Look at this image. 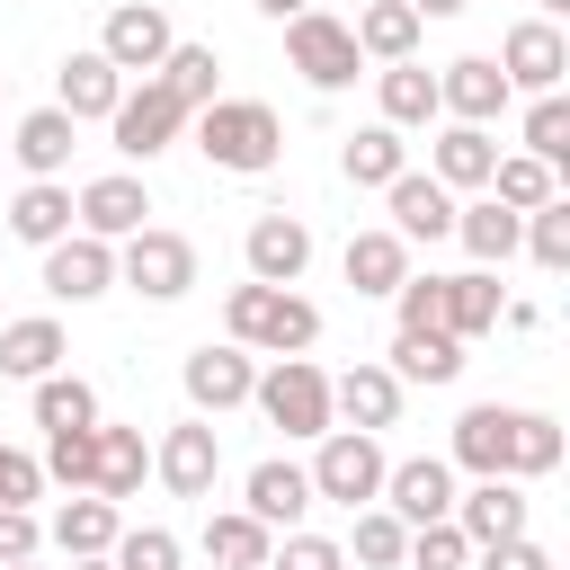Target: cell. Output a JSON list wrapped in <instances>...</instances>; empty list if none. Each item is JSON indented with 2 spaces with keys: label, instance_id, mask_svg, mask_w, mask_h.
<instances>
[{
  "label": "cell",
  "instance_id": "obj_1",
  "mask_svg": "<svg viewBox=\"0 0 570 570\" xmlns=\"http://www.w3.org/2000/svg\"><path fill=\"white\" fill-rule=\"evenodd\" d=\"M187 134H196V151H205L214 169H232V178H258V169L285 160V116H276L267 98H205V107L187 116Z\"/></svg>",
  "mask_w": 570,
  "mask_h": 570
},
{
  "label": "cell",
  "instance_id": "obj_2",
  "mask_svg": "<svg viewBox=\"0 0 570 570\" xmlns=\"http://www.w3.org/2000/svg\"><path fill=\"white\" fill-rule=\"evenodd\" d=\"M223 330H232V347H267V356H303L312 338H321V303H303L294 285H232L223 294Z\"/></svg>",
  "mask_w": 570,
  "mask_h": 570
},
{
  "label": "cell",
  "instance_id": "obj_3",
  "mask_svg": "<svg viewBox=\"0 0 570 570\" xmlns=\"http://www.w3.org/2000/svg\"><path fill=\"white\" fill-rule=\"evenodd\" d=\"M312 445H321V454L303 463V472H312V499H330V508H347V517L383 499V445H374L365 428H321Z\"/></svg>",
  "mask_w": 570,
  "mask_h": 570
},
{
  "label": "cell",
  "instance_id": "obj_4",
  "mask_svg": "<svg viewBox=\"0 0 570 570\" xmlns=\"http://www.w3.org/2000/svg\"><path fill=\"white\" fill-rule=\"evenodd\" d=\"M116 276H125L142 303H178V294H196V240H187V232L142 223V232H125V240H116Z\"/></svg>",
  "mask_w": 570,
  "mask_h": 570
},
{
  "label": "cell",
  "instance_id": "obj_5",
  "mask_svg": "<svg viewBox=\"0 0 570 570\" xmlns=\"http://www.w3.org/2000/svg\"><path fill=\"white\" fill-rule=\"evenodd\" d=\"M249 401H258V419L285 428V436H321V428H338V419H330V374H321L312 356H276V365L249 383Z\"/></svg>",
  "mask_w": 570,
  "mask_h": 570
},
{
  "label": "cell",
  "instance_id": "obj_6",
  "mask_svg": "<svg viewBox=\"0 0 570 570\" xmlns=\"http://www.w3.org/2000/svg\"><path fill=\"white\" fill-rule=\"evenodd\" d=\"M187 116H196V107H187V98H178V89L151 71L142 89H125V98H116L107 134H116V151H125V160H160V151L187 134Z\"/></svg>",
  "mask_w": 570,
  "mask_h": 570
},
{
  "label": "cell",
  "instance_id": "obj_7",
  "mask_svg": "<svg viewBox=\"0 0 570 570\" xmlns=\"http://www.w3.org/2000/svg\"><path fill=\"white\" fill-rule=\"evenodd\" d=\"M285 53H294V71H303L312 89H347V80L365 71L347 18H330V9H294V18H285Z\"/></svg>",
  "mask_w": 570,
  "mask_h": 570
},
{
  "label": "cell",
  "instance_id": "obj_8",
  "mask_svg": "<svg viewBox=\"0 0 570 570\" xmlns=\"http://www.w3.org/2000/svg\"><path fill=\"white\" fill-rule=\"evenodd\" d=\"M169 45H178V27H169L160 0H116L107 27H98V53H107L116 71H134V80H151V71L169 62Z\"/></svg>",
  "mask_w": 570,
  "mask_h": 570
},
{
  "label": "cell",
  "instance_id": "obj_9",
  "mask_svg": "<svg viewBox=\"0 0 570 570\" xmlns=\"http://www.w3.org/2000/svg\"><path fill=\"white\" fill-rule=\"evenodd\" d=\"M178 383H187V401H196V419H223V410H240L249 401V383H258V365H249V347H187V365H178Z\"/></svg>",
  "mask_w": 570,
  "mask_h": 570
},
{
  "label": "cell",
  "instance_id": "obj_10",
  "mask_svg": "<svg viewBox=\"0 0 570 570\" xmlns=\"http://www.w3.org/2000/svg\"><path fill=\"white\" fill-rule=\"evenodd\" d=\"M490 62L508 71V89L543 98V89H561V71H570V45H561V27H552V18H517V27H508V45H499Z\"/></svg>",
  "mask_w": 570,
  "mask_h": 570
},
{
  "label": "cell",
  "instance_id": "obj_11",
  "mask_svg": "<svg viewBox=\"0 0 570 570\" xmlns=\"http://www.w3.org/2000/svg\"><path fill=\"white\" fill-rule=\"evenodd\" d=\"M107 285H116V240L62 232V240L45 249V294H53V303H98Z\"/></svg>",
  "mask_w": 570,
  "mask_h": 570
},
{
  "label": "cell",
  "instance_id": "obj_12",
  "mask_svg": "<svg viewBox=\"0 0 570 570\" xmlns=\"http://www.w3.org/2000/svg\"><path fill=\"white\" fill-rule=\"evenodd\" d=\"M151 472L169 499H205L214 472H223V445H214V419H178L160 445H151Z\"/></svg>",
  "mask_w": 570,
  "mask_h": 570
},
{
  "label": "cell",
  "instance_id": "obj_13",
  "mask_svg": "<svg viewBox=\"0 0 570 570\" xmlns=\"http://www.w3.org/2000/svg\"><path fill=\"white\" fill-rule=\"evenodd\" d=\"M508 71L490 62V53H454L445 71H436V107L454 116V125H490V116H508Z\"/></svg>",
  "mask_w": 570,
  "mask_h": 570
},
{
  "label": "cell",
  "instance_id": "obj_14",
  "mask_svg": "<svg viewBox=\"0 0 570 570\" xmlns=\"http://www.w3.org/2000/svg\"><path fill=\"white\" fill-rule=\"evenodd\" d=\"M383 508L401 525H436L454 508V463L445 454H410V463H383Z\"/></svg>",
  "mask_w": 570,
  "mask_h": 570
},
{
  "label": "cell",
  "instance_id": "obj_15",
  "mask_svg": "<svg viewBox=\"0 0 570 570\" xmlns=\"http://www.w3.org/2000/svg\"><path fill=\"white\" fill-rule=\"evenodd\" d=\"M116 98H125V71H116L98 45H89V53H62V71H53V107H62L71 125H107Z\"/></svg>",
  "mask_w": 570,
  "mask_h": 570
},
{
  "label": "cell",
  "instance_id": "obj_16",
  "mask_svg": "<svg viewBox=\"0 0 570 570\" xmlns=\"http://www.w3.org/2000/svg\"><path fill=\"white\" fill-rule=\"evenodd\" d=\"M142 214H151V187H142L134 169H116V178H89V187L71 196V232H98V240H125V232H142Z\"/></svg>",
  "mask_w": 570,
  "mask_h": 570
},
{
  "label": "cell",
  "instance_id": "obj_17",
  "mask_svg": "<svg viewBox=\"0 0 570 570\" xmlns=\"http://www.w3.org/2000/svg\"><path fill=\"white\" fill-rule=\"evenodd\" d=\"M401 392H410V383H401L392 365H347V374L330 383V419L383 436V428H401Z\"/></svg>",
  "mask_w": 570,
  "mask_h": 570
},
{
  "label": "cell",
  "instance_id": "obj_18",
  "mask_svg": "<svg viewBox=\"0 0 570 570\" xmlns=\"http://www.w3.org/2000/svg\"><path fill=\"white\" fill-rule=\"evenodd\" d=\"M454 525H463V543L481 552V543H508V534H525V490L508 481V472H481L454 508H445Z\"/></svg>",
  "mask_w": 570,
  "mask_h": 570
},
{
  "label": "cell",
  "instance_id": "obj_19",
  "mask_svg": "<svg viewBox=\"0 0 570 570\" xmlns=\"http://www.w3.org/2000/svg\"><path fill=\"white\" fill-rule=\"evenodd\" d=\"M240 258H249L258 285H294V276L312 267V223H303V214H258L249 240H240Z\"/></svg>",
  "mask_w": 570,
  "mask_h": 570
},
{
  "label": "cell",
  "instance_id": "obj_20",
  "mask_svg": "<svg viewBox=\"0 0 570 570\" xmlns=\"http://www.w3.org/2000/svg\"><path fill=\"white\" fill-rule=\"evenodd\" d=\"M267 534H294L303 525V508H312V472L303 463H285V454H267V463H249V499H240Z\"/></svg>",
  "mask_w": 570,
  "mask_h": 570
},
{
  "label": "cell",
  "instance_id": "obj_21",
  "mask_svg": "<svg viewBox=\"0 0 570 570\" xmlns=\"http://www.w3.org/2000/svg\"><path fill=\"white\" fill-rule=\"evenodd\" d=\"M383 205H392V232H401V240H445V232H454V187H436L428 169H401V178L383 187Z\"/></svg>",
  "mask_w": 570,
  "mask_h": 570
},
{
  "label": "cell",
  "instance_id": "obj_22",
  "mask_svg": "<svg viewBox=\"0 0 570 570\" xmlns=\"http://www.w3.org/2000/svg\"><path fill=\"white\" fill-rule=\"evenodd\" d=\"M71 142H80V125H71L62 107H27L18 134H9V160H18L27 178H62V169H71Z\"/></svg>",
  "mask_w": 570,
  "mask_h": 570
},
{
  "label": "cell",
  "instance_id": "obj_23",
  "mask_svg": "<svg viewBox=\"0 0 570 570\" xmlns=\"http://www.w3.org/2000/svg\"><path fill=\"white\" fill-rule=\"evenodd\" d=\"M490 160H499L490 125H445V134H436V151H428V178H436V187H454V196H481V187H490Z\"/></svg>",
  "mask_w": 570,
  "mask_h": 570
},
{
  "label": "cell",
  "instance_id": "obj_24",
  "mask_svg": "<svg viewBox=\"0 0 570 570\" xmlns=\"http://www.w3.org/2000/svg\"><path fill=\"white\" fill-rule=\"evenodd\" d=\"M508 454H517V410L508 401H472L454 419V463L463 472H508Z\"/></svg>",
  "mask_w": 570,
  "mask_h": 570
},
{
  "label": "cell",
  "instance_id": "obj_25",
  "mask_svg": "<svg viewBox=\"0 0 570 570\" xmlns=\"http://www.w3.org/2000/svg\"><path fill=\"white\" fill-rule=\"evenodd\" d=\"M374 107H383V125H392V134H410V125H436V116H445V107H436V71H419V53L374 71Z\"/></svg>",
  "mask_w": 570,
  "mask_h": 570
},
{
  "label": "cell",
  "instance_id": "obj_26",
  "mask_svg": "<svg viewBox=\"0 0 570 570\" xmlns=\"http://www.w3.org/2000/svg\"><path fill=\"white\" fill-rule=\"evenodd\" d=\"M517 232H525V214H517V205H499L490 187H481L472 205H454V240L472 249V267H499V258H517Z\"/></svg>",
  "mask_w": 570,
  "mask_h": 570
},
{
  "label": "cell",
  "instance_id": "obj_27",
  "mask_svg": "<svg viewBox=\"0 0 570 570\" xmlns=\"http://www.w3.org/2000/svg\"><path fill=\"white\" fill-rule=\"evenodd\" d=\"M116 534H125V517H116V499H98V490H71V499L53 508V552H62V561L107 552Z\"/></svg>",
  "mask_w": 570,
  "mask_h": 570
},
{
  "label": "cell",
  "instance_id": "obj_28",
  "mask_svg": "<svg viewBox=\"0 0 570 570\" xmlns=\"http://www.w3.org/2000/svg\"><path fill=\"white\" fill-rule=\"evenodd\" d=\"M62 356H71V338H62V321H53V312H27V321H9V330H0V374H9V383L53 374Z\"/></svg>",
  "mask_w": 570,
  "mask_h": 570
},
{
  "label": "cell",
  "instance_id": "obj_29",
  "mask_svg": "<svg viewBox=\"0 0 570 570\" xmlns=\"http://www.w3.org/2000/svg\"><path fill=\"white\" fill-rule=\"evenodd\" d=\"M142 472H151V445H142V428H107V419H98L89 490H98V499H134V490H142Z\"/></svg>",
  "mask_w": 570,
  "mask_h": 570
},
{
  "label": "cell",
  "instance_id": "obj_30",
  "mask_svg": "<svg viewBox=\"0 0 570 570\" xmlns=\"http://www.w3.org/2000/svg\"><path fill=\"white\" fill-rule=\"evenodd\" d=\"M419 27H428V18H419L410 0H374V9H356L347 36H356L365 62H410V53H419Z\"/></svg>",
  "mask_w": 570,
  "mask_h": 570
},
{
  "label": "cell",
  "instance_id": "obj_31",
  "mask_svg": "<svg viewBox=\"0 0 570 570\" xmlns=\"http://www.w3.org/2000/svg\"><path fill=\"white\" fill-rule=\"evenodd\" d=\"M401 169H410V142H401L383 116H374L365 134H347V142H338V178H347V187H392Z\"/></svg>",
  "mask_w": 570,
  "mask_h": 570
},
{
  "label": "cell",
  "instance_id": "obj_32",
  "mask_svg": "<svg viewBox=\"0 0 570 570\" xmlns=\"http://www.w3.org/2000/svg\"><path fill=\"white\" fill-rule=\"evenodd\" d=\"M9 232H18L27 249H53V240L71 232V187H62V178H27V187L9 196Z\"/></svg>",
  "mask_w": 570,
  "mask_h": 570
},
{
  "label": "cell",
  "instance_id": "obj_33",
  "mask_svg": "<svg viewBox=\"0 0 570 570\" xmlns=\"http://www.w3.org/2000/svg\"><path fill=\"white\" fill-rule=\"evenodd\" d=\"M338 267H347V285H356V294H392V285L410 276V240H401L392 223H383V232H356Z\"/></svg>",
  "mask_w": 570,
  "mask_h": 570
},
{
  "label": "cell",
  "instance_id": "obj_34",
  "mask_svg": "<svg viewBox=\"0 0 570 570\" xmlns=\"http://www.w3.org/2000/svg\"><path fill=\"white\" fill-rule=\"evenodd\" d=\"M392 374L401 383H454L463 374V338L454 330H392Z\"/></svg>",
  "mask_w": 570,
  "mask_h": 570
},
{
  "label": "cell",
  "instance_id": "obj_35",
  "mask_svg": "<svg viewBox=\"0 0 570 570\" xmlns=\"http://www.w3.org/2000/svg\"><path fill=\"white\" fill-rule=\"evenodd\" d=\"M499 303H508V294H499V276H490V267H463V276H445V330H454L463 347H472L481 330H499Z\"/></svg>",
  "mask_w": 570,
  "mask_h": 570
},
{
  "label": "cell",
  "instance_id": "obj_36",
  "mask_svg": "<svg viewBox=\"0 0 570 570\" xmlns=\"http://www.w3.org/2000/svg\"><path fill=\"white\" fill-rule=\"evenodd\" d=\"M267 552H276V534H267L249 508L205 517V561H223V570H267Z\"/></svg>",
  "mask_w": 570,
  "mask_h": 570
},
{
  "label": "cell",
  "instance_id": "obj_37",
  "mask_svg": "<svg viewBox=\"0 0 570 570\" xmlns=\"http://www.w3.org/2000/svg\"><path fill=\"white\" fill-rule=\"evenodd\" d=\"M490 196H499V205H517V214H534L543 196H561V169H552V160H534V151H499V160H490Z\"/></svg>",
  "mask_w": 570,
  "mask_h": 570
},
{
  "label": "cell",
  "instance_id": "obj_38",
  "mask_svg": "<svg viewBox=\"0 0 570 570\" xmlns=\"http://www.w3.org/2000/svg\"><path fill=\"white\" fill-rule=\"evenodd\" d=\"M338 552H347V561H365V570H401V552H410V525H401V517L374 499V508H356V534H347Z\"/></svg>",
  "mask_w": 570,
  "mask_h": 570
},
{
  "label": "cell",
  "instance_id": "obj_39",
  "mask_svg": "<svg viewBox=\"0 0 570 570\" xmlns=\"http://www.w3.org/2000/svg\"><path fill=\"white\" fill-rule=\"evenodd\" d=\"M89 419H98V392H89L80 374H62V365L36 374V428H45V436H53V428H89Z\"/></svg>",
  "mask_w": 570,
  "mask_h": 570
},
{
  "label": "cell",
  "instance_id": "obj_40",
  "mask_svg": "<svg viewBox=\"0 0 570 570\" xmlns=\"http://www.w3.org/2000/svg\"><path fill=\"white\" fill-rule=\"evenodd\" d=\"M517 249H534V267H543V276H561V267H570V196H543V205L525 214Z\"/></svg>",
  "mask_w": 570,
  "mask_h": 570
},
{
  "label": "cell",
  "instance_id": "obj_41",
  "mask_svg": "<svg viewBox=\"0 0 570 570\" xmlns=\"http://www.w3.org/2000/svg\"><path fill=\"white\" fill-rule=\"evenodd\" d=\"M160 80H169L187 107H205V98H223V53H214V45H169Z\"/></svg>",
  "mask_w": 570,
  "mask_h": 570
},
{
  "label": "cell",
  "instance_id": "obj_42",
  "mask_svg": "<svg viewBox=\"0 0 570 570\" xmlns=\"http://www.w3.org/2000/svg\"><path fill=\"white\" fill-rule=\"evenodd\" d=\"M552 463H561V419L517 410V454H508V481H543Z\"/></svg>",
  "mask_w": 570,
  "mask_h": 570
},
{
  "label": "cell",
  "instance_id": "obj_43",
  "mask_svg": "<svg viewBox=\"0 0 570 570\" xmlns=\"http://www.w3.org/2000/svg\"><path fill=\"white\" fill-rule=\"evenodd\" d=\"M517 134H525V151H534V160H552V169H561V160H570V98H561V89H543V98L525 107V125H517Z\"/></svg>",
  "mask_w": 570,
  "mask_h": 570
},
{
  "label": "cell",
  "instance_id": "obj_44",
  "mask_svg": "<svg viewBox=\"0 0 570 570\" xmlns=\"http://www.w3.org/2000/svg\"><path fill=\"white\" fill-rule=\"evenodd\" d=\"M410 570H472V543H463V525L454 517H436V525H410V552H401Z\"/></svg>",
  "mask_w": 570,
  "mask_h": 570
},
{
  "label": "cell",
  "instance_id": "obj_45",
  "mask_svg": "<svg viewBox=\"0 0 570 570\" xmlns=\"http://www.w3.org/2000/svg\"><path fill=\"white\" fill-rule=\"evenodd\" d=\"M89 454H98V419H89V428H53V436H45V481L89 490Z\"/></svg>",
  "mask_w": 570,
  "mask_h": 570
},
{
  "label": "cell",
  "instance_id": "obj_46",
  "mask_svg": "<svg viewBox=\"0 0 570 570\" xmlns=\"http://www.w3.org/2000/svg\"><path fill=\"white\" fill-rule=\"evenodd\" d=\"M107 561H116V570H178V534H169V525H125V534L107 543Z\"/></svg>",
  "mask_w": 570,
  "mask_h": 570
},
{
  "label": "cell",
  "instance_id": "obj_47",
  "mask_svg": "<svg viewBox=\"0 0 570 570\" xmlns=\"http://www.w3.org/2000/svg\"><path fill=\"white\" fill-rule=\"evenodd\" d=\"M392 312H401V330H445V276H401Z\"/></svg>",
  "mask_w": 570,
  "mask_h": 570
},
{
  "label": "cell",
  "instance_id": "obj_48",
  "mask_svg": "<svg viewBox=\"0 0 570 570\" xmlns=\"http://www.w3.org/2000/svg\"><path fill=\"white\" fill-rule=\"evenodd\" d=\"M267 570H347V552H338L330 534H303V525H294V534L267 552Z\"/></svg>",
  "mask_w": 570,
  "mask_h": 570
},
{
  "label": "cell",
  "instance_id": "obj_49",
  "mask_svg": "<svg viewBox=\"0 0 570 570\" xmlns=\"http://www.w3.org/2000/svg\"><path fill=\"white\" fill-rule=\"evenodd\" d=\"M36 499H45V463L0 445V508H36Z\"/></svg>",
  "mask_w": 570,
  "mask_h": 570
},
{
  "label": "cell",
  "instance_id": "obj_50",
  "mask_svg": "<svg viewBox=\"0 0 570 570\" xmlns=\"http://www.w3.org/2000/svg\"><path fill=\"white\" fill-rule=\"evenodd\" d=\"M472 570H552V552H543L534 534H508V543H481Z\"/></svg>",
  "mask_w": 570,
  "mask_h": 570
},
{
  "label": "cell",
  "instance_id": "obj_51",
  "mask_svg": "<svg viewBox=\"0 0 570 570\" xmlns=\"http://www.w3.org/2000/svg\"><path fill=\"white\" fill-rule=\"evenodd\" d=\"M36 543H45L36 508H0V561H36Z\"/></svg>",
  "mask_w": 570,
  "mask_h": 570
},
{
  "label": "cell",
  "instance_id": "obj_52",
  "mask_svg": "<svg viewBox=\"0 0 570 570\" xmlns=\"http://www.w3.org/2000/svg\"><path fill=\"white\" fill-rule=\"evenodd\" d=\"M419 18H454V9H472V0H410Z\"/></svg>",
  "mask_w": 570,
  "mask_h": 570
},
{
  "label": "cell",
  "instance_id": "obj_53",
  "mask_svg": "<svg viewBox=\"0 0 570 570\" xmlns=\"http://www.w3.org/2000/svg\"><path fill=\"white\" fill-rule=\"evenodd\" d=\"M258 9H267V18L285 27V18H294V9H312V0H258Z\"/></svg>",
  "mask_w": 570,
  "mask_h": 570
},
{
  "label": "cell",
  "instance_id": "obj_54",
  "mask_svg": "<svg viewBox=\"0 0 570 570\" xmlns=\"http://www.w3.org/2000/svg\"><path fill=\"white\" fill-rule=\"evenodd\" d=\"M71 570H116V561H107V552H89V561H71Z\"/></svg>",
  "mask_w": 570,
  "mask_h": 570
},
{
  "label": "cell",
  "instance_id": "obj_55",
  "mask_svg": "<svg viewBox=\"0 0 570 570\" xmlns=\"http://www.w3.org/2000/svg\"><path fill=\"white\" fill-rule=\"evenodd\" d=\"M534 9H543V18H561V9H570V0H534Z\"/></svg>",
  "mask_w": 570,
  "mask_h": 570
},
{
  "label": "cell",
  "instance_id": "obj_56",
  "mask_svg": "<svg viewBox=\"0 0 570 570\" xmlns=\"http://www.w3.org/2000/svg\"><path fill=\"white\" fill-rule=\"evenodd\" d=\"M0 570H36V561H0Z\"/></svg>",
  "mask_w": 570,
  "mask_h": 570
}]
</instances>
